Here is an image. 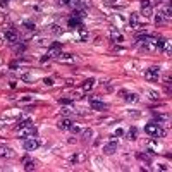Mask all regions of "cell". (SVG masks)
Returning a JSON list of instances; mask_svg holds the SVG:
<instances>
[{
  "mask_svg": "<svg viewBox=\"0 0 172 172\" xmlns=\"http://www.w3.org/2000/svg\"><path fill=\"white\" fill-rule=\"evenodd\" d=\"M122 134H124L122 129H115V136H122Z\"/></svg>",
  "mask_w": 172,
  "mask_h": 172,
  "instance_id": "d6a6232c",
  "label": "cell"
},
{
  "mask_svg": "<svg viewBox=\"0 0 172 172\" xmlns=\"http://www.w3.org/2000/svg\"><path fill=\"white\" fill-rule=\"evenodd\" d=\"M91 109L93 110H105L107 109V103H103L101 100H96V98H91Z\"/></svg>",
  "mask_w": 172,
  "mask_h": 172,
  "instance_id": "9c48e42d",
  "label": "cell"
},
{
  "mask_svg": "<svg viewBox=\"0 0 172 172\" xmlns=\"http://www.w3.org/2000/svg\"><path fill=\"white\" fill-rule=\"evenodd\" d=\"M72 124H74V122H72L71 119H64V121H60V122H59V127H60L62 131H69Z\"/></svg>",
  "mask_w": 172,
  "mask_h": 172,
  "instance_id": "7c38bea8",
  "label": "cell"
},
{
  "mask_svg": "<svg viewBox=\"0 0 172 172\" xmlns=\"http://www.w3.org/2000/svg\"><path fill=\"white\" fill-rule=\"evenodd\" d=\"M59 55H60V45H59V43H53V45H52V48L48 50V53H47L41 60L45 62V60H48V59H53V57H57V59H59Z\"/></svg>",
  "mask_w": 172,
  "mask_h": 172,
  "instance_id": "7a4b0ae2",
  "label": "cell"
},
{
  "mask_svg": "<svg viewBox=\"0 0 172 172\" xmlns=\"http://www.w3.org/2000/svg\"><path fill=\"white\" fill-rule=\"evenodd\" d=\"M5 2H7V0H4V4H5Z\"/></svg>",
  "mask_w": 172,
  "mask_h": 172,
  "instance_id": "d590c367",
  "label": "cell"
},
{
  "mask_svg": "<svg viewBox=\"0 0 172 172\" xmlns=\"http://www.w3.org/2000/svg\"><path fill=\"white\" fill-rule=\"evenodd\" d=\"M138 24H140V17H138V14L134 12V14H131V26L132 28H138Z\"/></svg>",
  "mask_w": 172,
  "mask_h": 172,
  "instance_id": "44dd1931",
  "label": "cell"
},
{
  "mask_svg": "<svg viewBox=\"0 0 172 172\" xmlns=\"http://www.w3.org/2000/svg\"><path fill=\"white\" fill-rule=\"evenodd\" d=\"M5 38H7V41H10V43H17V41H19L17 33H16V31H12V30L5 31Z\"/></svg>",
  "mask_w": 172,
  "mask_h": 172,
  "instance_id": "8fae6325",
  "label": "cell"
},
{
  "mask_svg": "<svg viewBox=\"0 0 172 172\" xmlns=\"http://www.w3.org/2000/svg\"><path fill=\"white\" fill-rule=\"evenodd\" d=\"M157 47H158V48H160L162 52H165L167 55H171V53H172V48H171V40L160 38V40H157Z\"/></svg>",
  "mask_w": 172,
  "mask_h": 172,
  "instance_id": "3957f363",
  "label": "cell"
},
{
  "mask_svg": "<svg viewBox=\"0 0 172 172\" xmlns=\"http://www.w3.org/2000/svg\"><path fill=\"white\" fill-rule=\"evenodd\" d=\"M60 103H69V105H71V100H67V98H62Z\"/></svg>",
  "mask_w": 172,
  "mask_h": 172,
  "instance_id": "836d02e7",
  "label": "cell"
},
{
  "mask_svg": "<svg viewBox=\"0 0 172 172\" xmlns=\"http://www.w3.org/2000/svg\"><path fill=\"white\" fill-rule=\"evenodd\" d=\"M165 134H167V131H165V129H160V127H158V132H157V138H165Z\"/></svg>",
  "mask_w": 172,
  "mask_h": 172,
  "instance_id": "f1b7e54d",
  "label": "cell"
},
{
  "mask_svg": "<svg viewBox=\"0 0 172 172\" xmlns=\"http://www.w3.org/2000/svg\"><path fill=\"white\" fill-rule=\"evenodd\" d=\"M145 132H146L148 136L155 138V136H157V132H158V124H157L155 121H150L146 126H145Z\"/></svg>",
  "mask_w": 172,
  "mask_h": 172,
  "instance_id": "277c9868",
  "label": "cell"
},
{
  "mask_svg": "<svg viewBox=\"0 0 172 172\" xmlns=\"http://www.w3.org/2000/svg\"><path fill=\"white\" fill-rule=\"evenodd\" d=\"M40 145H41L40 140H36V138H28V140L22 141V148H24L26 152H33V150H36Z\"/></svg>",
  "mask_w": 172,
  "mask_h": 172,
  "instance_id": "6da1fadb",
  "label": "cell"
},
{
  "mask_svg": "<svg viewBox=\"0 0 172 172\" xmlns=\"http://www.w3.org/2000/svg\"><path fill=\"white\" fill-rule=\"evenodd\" d=\"M67 26H69V28H78V26H81V19H78V17L72 16L71 19L67 21Z\"/></svg>",
  "mask_w": 172,
  "mask_h": 172,
  "instance_id": "9a60e30c",
  "label": "cell"
},
{
  "mask_svg": "<svg viewBox=\"0 0 172 172\" xmlns=\"http://www.w3.org/2000/svg\"><path fill=\"white\" fill-rule=\"evenodd\" d=\"M158 72H160V69H158V67H150L148 71L145 72L146 81H157V79H158Z\"/></svg>",
  "mask_w": 172,
  "mask_h": 172,
  "instance_id": "5b68a950",
  "label": "cell"
},
{
  "mask_svg": "<svg viewBox=\"0 0 172 172\" xmlns=\"http://www.w3.org/2000/svg\"><path fill=\"white\" fill-rule=\"evenodd\" d=\"M136 157H138V158H141V160H146V162H152L153 153L152 152H148V153H136Z\"/></svg>",
  "mask_w": 172,
  "mask_h": 172,
  "instance_id": "e0dca14e",
  "label": "cell"
},
{
  "mask_svg": "<svg viewBox=\"0 0 172 172\" xmlns=\"http://www.w3.org/2000/svg\"><path fill=\"white\" fill-rule=\"evenodd\" d=\"M30 126H33V122H31V119H22V121L16 126V129H24V127H30Z\"/></svg>",
  "mask_w": 172,
  "mask_h": 172,
  "instance_id": "2e32d148",
  "label": "cell"
},
{
  "mask_svg": "<svg viewBox=\"0 0 172 172\" xmlns=\"http://www.w3.org/2000/svg\"><path fill=\"white\" fill-rule=\"evenodd\" d=\"M162 16H163V19H167V21L171 19V5H167V9L162 12Z\"/></svg>",
  "mask_w": 172,
  "mask_h": 172,
  "instance_id": "d4e9b609",
  "label": "cell"
},
{
  "mask_svg": "<svg viewBox=\"0 0 172 172\" xmlns=\"http://www.w3.org/2000/svg\"><path fill=\"white\" fill-rule=\"evenodd\" d=\"M136 136H138V127H134V126H132L131 129H129V132H127V140H136Z\"/></svg>",
  "mask_w": 172,
  "mask_h": 172,
  "instance_id": "ac0fdd59",
  "label": "cell"
},
{
  "mask_svg": "<svg viewBox=\"0 0 172 172\" xmlns=\"http://www.w3.org/2000/svg\"><path fill=\"white\" fill-rule=\"evenodd\" d=\"M157 171H169V167H167V165H162V163H158Z\"/></svg>",
  "mask_w": 172,
  "mask_h": 172,
  "instance_id": "f546056e",
  "label": "cell"
},
{
  "mask_svg": "<svg viewBox=\"0 0 172 172\" xmlns=\"http://www.w3.org/2000/svg\"><path fill=\"white\" fill-rule=\"evenodd\" d=\"M115 152H117V143L115 141L107 143V145L103 146V153H105V155H114Z\"/></svg>",
  "mask_w": 172,
  "mask_h": 172,
  "instance_id": "30bf717a",
  "label": "cell"
},
{
  "mask_svg": "<svg viewBox=\"0 0 172 172\" xmlns=\"http://www.w3.org/2000/svg\"><path fill=\"white\" fill-rule=\"evenodd\" d=\"M22 26H24L26 30H30V31L35 30V24H33V22H28V21H26V22H22Z\"/></svg>",
  "mask_w": 172,
  "mask_h": 172,
  "instance_id": "484cf974",
  "label": "cell"
},
{
  "mask_svg": "<svg viewBox=\"0 0 172 172\" xmlns=\"http://www.w3.org/2000/svg\"><path fill=\"white\" fill-rule=\"evenodd\" d=\"M36 134V129L30 126V127H24V131H22V138H31V136H35Z\"/></svg>",
  "mask_w": 172,
  "mask_h": 172,
  "instance_id": "5bb4252c",
  "label": "cell"
},
{
  "mask_svg": "<svg viewBox=\"0 0 172 172\" xmlns=\"http://www.w3.org/2000/svg\"><path fill=\"white\" fill-rule=\"evenodd\" d=\"M107 4H112L114 5V4H117V0H107Z\"/></svg>",
  "mask_w": 172,
  "mask_h": 172,
  "instance_id": "e575fe53",
  "label": "cell"
},
{
  "mask_svg": "<svg viewBox=\"0 0 172 172\" xmlns=\"http://www.w3.org/2000/svg\"><path fill=\"white\" fill-rule=\"evenodd\" d=\"M93 86H95V79H88V81L83 84V91H90Z\"/></svg>",
  "mask_w": 172,
  "mask_h": 172,
  "instance_id": "ffe728a7",
  "label": "cell"
},
{
  "mask_svg": "<svg viewBox=\"0 0 172 172\" xmlns=\"http://www.w3.org/2000/svg\"><path fill=\"white\" fill-rule=\"evenodd\" d=\"M141 12L146 17H152L153 16V9H152V2L150 0H141Z\"/></svg>",
  "mask_w": 172,
  "mask_h": 172,
  "instance_id": "8992f818",
  "label": "cell"
},
{
  "mask_svg": "<svg viewBox=\"0 0 172 172\" xmlns=\"http://www.w3.org/2000/svg\"><path fill=\"white\" fill-rule=\"evenodd\" d=\"M35 169H36V165H35V162H33V160L26 162V165H24V171H35Z\"/></svg>",
  "mask_w": 172,
  "mask_h": 172,
  "instance_id": "603a6c76",
  "label": "cell"
},
{
  "mask_svg": "<svg viewBox=\"0 0 172 172\" xmlns=\"http://www.w3.org/2000/svg\"><path fill=\"white\" fill-rule=\"evenodd\" d=\"M69 131H71V132H81V127H79V126H76V124H72Z\"/></svg>",
  "mask_w": 172,
  "mask_h": 172,
  "instance_id": "83f0119b",
  "label": "cell"
},
{
  "mask_svg": "<svg viewBox=\"0 0 172 172\" xmlns=\"http://www.w3.org/2000/svg\"><path fill=\"white\" fill-rule=\"evenodd\" d=\"M50 31L53 33V35H60V33H62L60 26H57V24H53V26H50Z\"/></svg>",
  "mask_w": 172,
  "mask_h": 172,
  "instance_id": "cb8c5ba5",
  "label": "cell"
},
{
  "mask_svg": "<svg viewBox=\"0 0 172 172\" xmlns=\"http://www.w3.org/2000/svg\"><path fill=\"white\" fill-rule=\"evenodd\" d=\"M110 38L112 41H115V43H122L124 41V36H122V33L117 28H110Z\"/></svg>",
  "mask_w": 172,
  "mask_h": 172,
  "instance_id": "52a82bcc",
  "label": "cell"
},
{
  "mask_svg": "<svg viewBox=\"0 0 172 172\" xmlns=\"http://www.w3.org/2000/svg\"><path fill=\"white\" fill-rule=\"evenodd\" d=\"M78 30H79V38H81L83 41H86V40H88V31H86V30H83V24H81V26H78Z\"/></svg>",
  "mask_w": 172,
  "mask_h": 172,
  "instance_id": "d6986e66",
  "label": "cell"
},
{
  "mask_svg": "<svg viewBox=\"0 0 172 172\" xmlns=\"http://www.w3.org/2000/svg\"><path fill=\"white\" fill-rule=\"evenodd\" d=\"M62 114H65V115H67V114H72V110L69 109V107H64V109H62Z\"/></svg>",
  "mask_w": 172,
  "mask_h": 172,
  "instance_id": "4dcf8cb0",
  "label": "cell"
},
{
  "mask_svg": "<svg viewBox=\"0 0 172 172\" xmlns=\"http://www.w3.org/2000/svg\"><path fill=\"white\" fill-rule=\"evenodd\" d=\"M91 136H93V131H91V129H84V131H83V140H84V141L90 140Z\"/></svg>",
  "mask_w": 172,
  "mask_h": 172,
  "instance_id": "7402d4cb",
  "label": "cell"
},
{
  "mask_svg": "<svg viewBox=\"0 0 172 172\" xmlns=\"http://www.w3.org/2000/svg\"><path fill=\"white\" fill-rule=\"evenodd\" d=\"M119 95H121L124 100H127V101H138V100H140V96H138V95L129 93L127 90H121V91H119Z\"/></svg>",
  "mask_w": 172,
  "mask_h": 172,
  "instance_id": "ba28073f",
  "label": "cell"
},
{
  "mask_svg": "<svg viewBox=\"0 0 172 172\" xmlns=\"http://www.w3.org/2000/svg\"><path fill=\"white\" fill-rule=\"evenodd\" d=\"M148 96H150L152 100H158V93H157V91H148Z\"/></svg>",
  "mask_w": 172,
  "mask_h": 172,
  "instance_id": "4316f807",
  "label": "cell"
},
{
  "mask_svg": "<svg viewBox=\"0 0 172 172\" xmlns=\"http://www.w3.org/2000/svg\"><path fill=\"white\" fill-rule=\"evenodd\" d=\"M43 83H45L47 86H52V84H53V81H52L50 78H47V79H43Z\"/></svg>",
  "mask_w": 172,
  "mask_h": 172,
  "instance_id": "1f68e13d",
  "label": "cell"
},
{
  "mask_svg": "<svg viewBox=\"0 0 172 172\" xmlns=\"http://www.w3.org/2000/svg\"><path fill=\"white\" fill-rule=\"evenodd\" d=\"M14 152L10 150L9 146H4V145H0V157H12Z\"/></svg>",
  "mask_w": 172,
  "mask_h": 172,
  "instance_id": "4fadbf2b",
  "label": "cell"
}]
</instances>
